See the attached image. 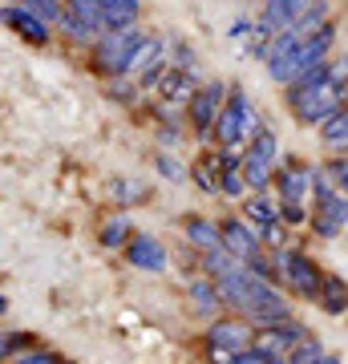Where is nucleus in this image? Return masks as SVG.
I'll use <instances>...</instances> for the list:
<instances>
[{
  "label": "nucleus",
  "mask_w": 348,
  "mask_h": 364,
  "mask_svg": "<svg viewBox=\"0 0 348 364\" xmlns=\"http://www.w3.org/2000/svg\"><path fill=\"white\" fill-rule=\"evenodd\" d=\"M332 41H336V21L328 25L312 28V33H300V28H284V33H275V37H251L247 53L263 61L268 69V77L275 85H292L300 81L304 73L312 69H320L328 57H332Z\"/></svg>",
  "instance_id": "1"
},
{
  "label": "nucleus",
  "mask_w": 348,
  "mask_h": 364,
  "mask_svg": "<svg viewBox=\"0 0 348 364\" xmlns=\"http://www.w3.org/2000/svg\"><path fill=\"white\" fill-rule=\"evenodd\" d=\"M284 93H288V109H292V117L300 126H316L320 130L336 109L348 105V57H336V61L328 57L320 69H312L300 81H292Z\"/></svg>",
  "instance_id": "2"
},
{
  "label": "nucleus",
  "mask_w": 348,
  "mask_h": 364,
  "mask_svg": "<svg viewBox=\"0 0 348 364\" xmlns=\"http://www.w3.org/2000/svg\"><path fill=\"white\" fill-rule=\"evenodd\" d=\"M215 287H219V296H223V308H231L255 332L268 324H280V320H292V308L275 291V284L255 272H247V267H231V272L215 275Z\"/></svg>",
  "instance_id": "3"
},
{
  "label": "nucleus",
  "mask_w": 348,
  "mask_h": 364,
  "mask_svg": "<svg viewBox=\"0 0 348 364\" xmlns=\"http://www.w3.org/2000/svg\"><path fill=\"white\" fill-rule=\"evenodd\" d=\"M263 122H259L255 105H251V93L243 85H227V102L219 109V122H215V130H211V142L219 146V150H231L239 154L247 146V138L259 130Z\"/></svg>",
  "instance_id": "4"
},
{
  "label": "nucleus",
  "mask_w": 348,
  "mask_h": 364,
  "mask_svg": "<svg viewBox=\"0 0 348 364\" xmlns=\"http://www.w3.org/2000/svg\"><path fill=\"white\" fill-rule=\"evenodd\" d=\"M275 166H280V138L271 126H259L247 146L239 150V170H243V182L251 195H263L275 178Z\"/></svg>",
  "instance_id": "5"
},
{
  "label": "nucleus",
  "mask_w": 348,
  "mask_h": 364,
  "mask_svg": "<svg viewBox=\"0 0 348 364\" xmlns=\"http://www.w3.org/2000/svg\"><path fill=\"white\" fill-rule=\"evenodd\" d=\"M142 28H122V33H102V37L90 45V69L97 73L102 81L110 77H126V65L134 49L142 45Z\"/></svg>",
  "instance_id": "6"
},
{
  "label": "nucleus",
  "mask_w": 348,
  "mask_h": 364,
  "mask_svg": "<svg viewBox=\"0 0 348 364\" xmlns=\"http://www.w3.org/2000/svg\"><path fill=\"white\" fill-rule=\"evenodd\" d=\"M271 263H275V279L288 284L292 296H304V299H320V287H324V272L316 267L308 251H296V247H280L271 251Z\"/></svg>",
  "instance_id": "7"
},
{
  "label": "nucleus",
  "mask_w": 348,
  "mask_h": 364,
  "mask_svg": "<svg viewBox=\"0 0 348 364\" xmlns=\"http://www.w3.org/2000/svg\"><path fill=\"white\" fill-rule=\"evenodd\" d=\"M223 102H227V81L211 77V81H203V85L194 90L191 102L182 105L186 126H191V134L199 138V142H211V130H215V122H219Z\"/></svg>",
  "instance_id": "8"
},
{
  "label": "nucleus",
  "mask_w": 348,
  "mask_h": 364,
  "mask_svg": "<svg viewBox=\"0 0 348 364\" xmlns=\"http://www.w3.org/2000/svg\"><path fill=\"white\" fill-rule=\"evenodd\" d=\"M243 223H247V227H255V235L263 239V247H268V251L284 247L288 227L280 223V203H275L268 191H263V195H247L243 198Z\"/></svg>",
  "instance_id": "9"
},
{
  "label": "nucleus",
  "mask_w": 348,
  "mask_h": 364,
  "mask_svg": "<svg viewBox=\"0 0 348 364\" xmlns=\"http://www.w3.org/2000/svg\"><path fill=\"white\" fill-rule=\"evenodd\" d=\"M271 186H275V198L280 203H304L308 207L312 195H316V166L312 162H300V158H288V162L275 166Z\"/></svg>",
  "instance_id": "10"
},
{
  "label": "nucleus",
  "mask_w": 348,
  "mask_h": 364,
  "mask_svg": "<svg viewBox=\"0 0 348 364\" xmlns=\"http://www.w3.org/2000/svg\"><path fill=\"white\" fill-rule=\"evenodd\" d=\"M308 231L316 239H336V235L348 231V198L340 191H328V195H316L308 207Z\"/></svg>",
  "instance_id": "11"
},
{
  "label": "nucleus",
  "mask_w": 348,
  "mask_h": 364,
  "mask_svg": "<svg viewBox=\"0 0 348 364\" xmlns=\"http://www.w3.org/2000/svg\"><path fill=\"white\" fill-rule=\"evenodd\" d=\"M162 69H167V37H154V33H146L142 45L134 49L126 65V77H134L142 90H154L158 77H162Z\"/></svg>",
  "instance_id": "12"
},
{
  "label": "nucleus",
  "mask_w": 348,
  "mask_h": 364,
  "mask_svg": "<svg viewBox=\"0 0 348 364\" xmlns=\"http://www.w3.org/2000/svg\"><path fill=\"white\" fill-rule=\"evenodd\" d=\"M0 25L9 28L16 41L33 45V49H45V45L53 41V25H45L37 13H28L25 4H16V0H9V4L0 9Z\"/></svg>",
  "instance_id": "13"
},
{
  "label": "nucleus",
  "mask_w": 348,
  "mask_h": 364,
  "mask_svg": "<svg viewBox=\"0 0 348 364\" xmlns=\"http://www.w3.org/2000/svg\"><path fill=\"white\" fill-rule=\"evenodd\" d=\"M312 9V0H263L255 13V37H275L284 28L300 25V16Z\"/></svg>",
  "instance_id": "14"
},
{
  "label": "nucleus",
  "mask_w": 348,
  "mask_h": 364,
  "mask_svg": "<svg viewBox=\"0 0 348 364\" xmlns=\"http://www.w3.org/2000/svg\"><path fill=\"white\" fill-rule=\"evenodd\" d=\"M206 344L223 356H235V352H243L255 344V328L239 320V316H227V320H211L206 324Z\"/></svg>",
  "instance_id": "15"
},
{
  "label": "nucleus",
  "mask_w": 348,
  "mask_h": 364,
  "mask_svg": "<svg viewBox=\"0 0 348 364\" xmlns=\"http://www.w3.org/2000/svg\"><path fill=\"white\" fill-rule=\"evenodd\" d=\"M122 251H126L130 267H138V272H146V275H162L170 267V255H167V247H162V239H154V235H146V231H134Z\"/></svg>",
  "instance_id": "16"
},
{
  "label": "nucleus",
  "mask_w": 348,
  "mask_h": 364,
  "mask_svg": "<svg viewBox=\"0 0 348 364\" xmlns=\"http://www.w3.org/2000/svg\"><path fill=\"white\" fill-rule=\"evenodd\" d=\"M304 340H308V328L304 324H296V320H280V324L259 328L251 348H259L263 356H280V360H284L288 352L296 348V344H304Z\"/></svg>",
  "instance_id": "17"
},
{
  "label": "nucleus",
  "mask_w": 348,
  "mask_h": 364,
  "mask_svg": "<svg viewBox=\"0 0 348 364\" xmlns=\"http://www.w3.org/2000/svg\"><path fill=\"white\" fill-rule=\"evenodd\" d=\"M199 85H203V81H199L194 69L167 65V69H162V77H158V85H154V93H158V102H167V105H186Z\"/></svg>",
  "instance_id": "18"
},
{
  "label": "nucleus",
  "mask_w": 348,
  "mask_h": 364,
  "mask_svg": "<svg viewBox=\"0 0 348 364\" xmlns=\"http://www.w3.org/2000/svg\"><path fill=\"white\" fill-rule=\"evenodd\" d=\"M182 235H186V243H191L199 255H215V251H223L219 223L203 219V215H186V219H182Z\"/></svg>",
  "instance_id": "19"
},
{
  "label": "nucleus",
  "mask_w": 348,
  "mask_h": 364,
  "mask_svg": "<svg viewBox=\"0 0 348 364\" xmlns=\"http://www.w3.org/2000/svg\"><path fill=\"white\" fill-rule=\"evenodd\" d=\"M97 4H102V33L138 28V16H142V0H97Z\"/></svg>",
  "instance_id": "20"
},
{
  "label": "nucleus",
  "mask_w": 348,
  "mask_h": 364,
  "mask_svg": "<svg viewBox=\"0 0 348 364\" xmlns=\"http://www.w3.org/2000/svg\"><path fill=\"white\" fill-rule=\"evenodd\" d=\"M219 170H223V150L219 146L215 150H203L191 166V182L199 191H206V195H219Z\"/></svg>",
  "instance_id": "21"
},
{
  "label": "nucleus",
  "mask_w": 348,
  "mask_h": 364,
  "mask_svg": "<svg viewBox=\"0 0 348 364\" xmlns=\"http://www.w3.org/2000/svg\"><path fill=\"white\" fill-rule=\"evenodd\" d=\"M320 142H324L328 154L348 158V105H344V109H336V114L320 126Z\"/></svg>",
  "instance_id": "22"
},
{
  "label": "nucleus",
  "mask_w": 348,
  "mask_h": 364,
  "mask_svg": "<svg viewBox=\"0 0 348 364\" xmlns=\"http://www.w3.org/2000/svg\"><path fill=\"white\" fill-rule=\"evenodd\" d=\"M219 195L223 198H235V203H243V198L251 195V191H247V182H243V170H239V154H231V150H223Z\"/></svg>",
  "instance_id": "23"
},
{
  "label": "nucleus",
  "mask_w": 348,
  "mask_h": 364,
  "mask_svg": "<svg viewBox=\"0 0 348 364\" xmlns=\"http://www.w3.org/2000/svg\"><path fill=\"white\" fill-rule=\"evenodd\" d=\"M191 308H194V316H206V320L219 316L223 296H219V287H215V279H194L191 284Z\"/></svg>",
  "instance_id": "24"
},
{
  "label": "nucleus",
  "mask_w": 348,
  "mask_h": 364,
  "mask_svg": "<svg viewBox=\"0 0 348 364\" xmlns=\"http://www.w3.org/2000/svg\"><path fill=\"white\" fill-rule=\"evenodd\" d=\"M320 304L328 316H348V284L340 275H324V287H320Z\"/></svg>",
  "instance_id": "25"
},
{
  "label": "nucleus",
  "mask_w": 348,
  "mask_h": 364,
  "mask_svg": "<svg viewBox=\"0 0 348 364\" xmlns=\"http://www.w3.org/2000/svg\"><path fill=\"white\" fill-rule=\"evenodd\" d=\"M130 235H134V223H130V215H122V210H117V215H110V219L102 223V235H97V239H102V247L122 251L130 243Z\"/></svg>",
  "instance_id": "26"
},
{
  "label": "nucleus",
  "mask_w": 348,
  "mask_h": 364,
  "mask_svg": "<svg viewBox=\"0 0 348 364\" xmlns=\"http://www.w3.org/2000/svg\"><path fill=\"white\" fill-rule=\"evenodd\" d=\"M105 85V97L110 102H117V105H138L142 102V85L134 77H110V81H102Z\"/></svg>",
  "instance_id": "27"
},
{
  "label": "nucleus",
  "mask_w": 348,
  "mask_h": 364,
  "mask_svg": "<svg viewBox=\"0 0 348 364\" xmlns=\"http://www.w3.org/2000/svg\"><path fill=\"white\" fill-rule=\"evenodd\" d=\"M154 170H158V178H167V182H186L191 178V166H182V158L170 154V150H158L154 154Z\"/></svg>",
  "instance_id": "28"
},
{
  "label": "nucleus",
  "mask_w": 348,
  "mask_h": 364,
  "mask_svg": "<svg viewBox=\"0 0 348 364\" xmlns=\"http://www.w3.org/2000/svg\"><path fill=\"white\" fill-rule=\"evenodd\" d=\"M110 198L122 203V207H134V203H142L146 198V186L142 182H130V178H114L110 182Z\"/></svg>",
  "instance_id": "29"
},
{
  "label": "nucleus",
  "mask_w": 348,
  "mask_h": 364,
  "mask_svg": "<svg viewBox=\"0 0 348 364\" xmlns=\"http://www.w3.org/2000/svg\"><path fill=\"white\" fill-rule=\"evenodd\" d=\"M16 4H25L28 13H37L45 25H53L57 28V21H61V13H65V0H16Z\"/></svg>",
  "instance_id": "30"
},
{
  "label": "nucleus",
  "mask_w": 348,
  "mask_h": 364,
  "mask_svg": "<svg viewBox=\"0 0 348 364\" xmlns=\"http://www.w3.org/2000/svg\"><path fill=\"white\" fill-rule=\"evenodd\" d=\"M320 340H304V344H296V348H292V352H288V356H284V364H316V360H320Z\"/></svg>",
  "instance_id": "31"
},
{
  "label": "nucleus",
  "mask_w": 348,
  "mask_h": 364,
  "mask_svg": "<svg viewBox=\"0 0 348 364\" xmlns=\"http://www.w3.org/2000/svg\"><path fill=\"white\" fill-rule=\"evenodd\" d=\"M21 352H28V336H25V332H9V336H0V364L13 360V356H21Z\"/></svg>",
  "instance_id": "32"
},
{
  "label": "nucleus",
  "mask_w": 348,
  "mask_h": 364,
  "mask_svg": "<svg viewBox=\"0 0 348 364\" xmlns=\"http://www.w3.org/2000/svg\"><path fill=\"white\" fill-rule=\"evenodd\" d=\"M280 203V198H275ZM280 223L284 227H308V207L304 203H280Z\"/></svg>",
  "instance_id": "33"
},
{
  "label": "nucleus",
  "mask_w": 348,
  "mask_h": 364,
  "mask_svg": "<svg viewBox=\"0 0 348 364\" xmlns=\"http://www.w3.org/2000/svg\"><path fill=\"white\" fill-rule=\"evenodd\" d=\"M4 364H69L65 356H57V352H49V348H28V352H21V356H13V360H4Z\"/></svg>",
  "instance_id": "34"
},
{
  "label": "nucleus",
  "mask_w": 348,
  "mask_h": 364,
  "mask_svg": "<svg viewBox=\"0 0 348 364\" xmlns=\"http://www.w3.org/2000/svg\"><path fill=\"white\" fill-rule=\"evenodd\" d=\"M328 174H332V182H336V191L348 198V158H336L332 166H328Z\"/></svg>",
  "instance_id": "35"
},
{
  "label": "nucleus",
  "mask_w": 348,
  "mask_h": 364,
  "mask_svg": "<svg viewBox=\"0 0 348 364\" xmlns=\"http://www.w3.org/2000/svg\"><path fill=\"white\" fill-rule=\"evenodd\" d=\"M227 37H231V41H251V37H255V21H251V16H239V21L227 28Z\"/></svg>",
  "instance_id": "36"
},
{
  "label": "nucleus",
  "mask_w": 348,
  "mask_h": 364,
  "mask_svg": "<svg viewBox=\"0 0 348 364\" xmlns=\"http://www.w3.org/2000/svg\"><path fill=\"white\" fill-rule=\"evenodd\" d=\"M227 364H271V356H263L259 348H243V352H235Z\"/></svg>",
  "instance_id": "37"
},
{
  "label": "nucleus",
  "mask_w": 348,
  "mask_h": 364,
  "mask_svg": "<svg viewBox=\"0 0 348 364\" xmlns=\"http://www.w3.org/2000/svg\"><path fill=\"white\" fill-rule=\"evenodd\" d=\"M316 364H344V360H340V356H332V352H320V360H316Z\"/></svg>",
  "instance_id": "38"
},
{
  "label": "nucleus",
  "mask_w": 348,
  "mask_h": 364,
  "mask_svg": "<svg viewBox=\"0 0 348 364\" xmlns=\"http://www.w3.org/2000/svg\"><path fill=\"white\" fill-rule=\"evenodd\" d=\"M9 312V299H4V291H0V316Z\"/></svg>",
  "instance_id": "39"
},
{
  "label": "nucleus",
  "mask_w": 348,
  "mask_h": 364,
  "mask_svg": "<svg viewBox=\"0 0 348 364\" xmlns=\"http://www.w3.org/2000/svg\"><path fill=\"white\" fill-rule=\"evenodd\" d=\"M271 364H284V360H280V356H271Z\"/></svg>",
  "instance_id": "40"
},
{
  "label": "nucleus",
  "mask_w": 348,
  "mask_h": 364,
  "mask_svg": "<svg viewBox=\"0 0 348 364\" xmlns=\"http://www.w3.org/2000/svg\"><path fill=\"white\" fill-rule=\"evenodd\" d=\"M344 239H348V231H344Z\"/></svg>",
  "instance_id": "41"
}]
</instances>
